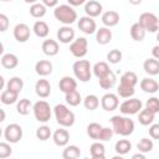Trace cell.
I'll use <instances>...</instances> for the list:
<instances>
[{
    "label": "cell",
    "instance_id": "cell-29",
    "mask_svg": "<svg viewBox=\"0 0 159 159\" xmlns=\"http://www.w3.org/2000/svg\"><path fill=\"white\" fill-rule=\"evenodd\" d=\"M145 30L143 29V26L139 24V22H135L130 26V37L134 40V41H143L144 37H145Z\"/></svg>",
    "mask_w": 159,
    "mask_h": 159
},
{
    "label": "cell",
    "instance_id": "cell-44",
    "mask_svg": "<svg viewBox=\"0 0 159 159\" xmlns=\"http://www.w3.org/2000/svg\"><path fill=\"white\" fill-rule=\"evenodd\" d=\"M122 57H123L122 52H120L119 50H117V48H113V50H111V51L107 53V60H108V62H109V63H113V65L119 63V62L122 61Z\"/></svg>",
    "mask_w": 159,
    "mask_h": 159
},
{
    "label": "cell",
    "instance_id": "cell-33",
    "mask_svg": "<svg viewBox=\"0 0 159 159\" xmlns=\"http://www.w3.org/2000/svg\"><path fill=\"white\" fill-rule=\"evenodd\" d=\"M132 149V143L128 139H119L116 145H114V150L118 155H125L127 153H129Z\"/></svg>",
    "mask_w": 159,
    "mask_h": 159
},
{
    "label": "cell",
    "instance_id": "cell-40",
    "mask_svg": "<svg viewBox=\"0 0 159 159\" xmlns=\"http://www.w3.org/2000/svg\"><path fill=\"white\" fill-rule=\"evenodd\" d=\"M102 129H103V127H102L99 123L93 122V123H89V124L87 125V134H88V137H89L91 139L98 140Z\"/></svg>",
    "mask_w": 159,
    "mask_h": 159
},
{
    "label": "cell",
    "instance_id": "cell-18",
    "mask_svg": "<svg viewBox=\"0 0 159 159\" xmlns=\"http://www.w3.org/2000/svg\"><path fill=\"white\" fill-rule=\"evenodd\" d=\"M101 20H102L104 26L113 27V26L118 25V22H119V14L114 10H109V11H106L102 14Z\"/></svg>",
    "mask_w": 159,
    "mask_h": 159
},
{
    "label": "cell",
    "instance_id": "cell-37",
    "mask_svg": "<svg viewBox=\"0 0 159 159\" xmlns=\"http://www.w3.org/2000/svg\"><path fill=\"white\" fill-rule=\"evenodd\" d=\"M24 88V81L20 77H11L6 83V89L14 91L16 93H20Z\"/></svg>",
    "mask_w": 159,
    "mask_h": 159
},
{
    "label": "cell",
    "instance_id": "cell-14",
    "mask_svg": "<svg viewBox=\"0 0 159 159\" xmlns=\"http://www.w3.org/2000/svg\"><path fill=\"white\" fill-rule=\"evenodd\" d=\"M52 139H53V143L57 145V147H66L70 142V133L67 129L63 128H58L53 132L52 134Z\"/></svg>",
    "mask_w": 159,
    "mask_h": 159
},
{
    "label": "cell",
    "instance_id": "cell-31",
    "mask_svg": "<svg viewBox=\"0 0 159 159\" xmlns=\"http://www.w3.org/2000/svg\"><path fill=\"white\" fill-rule=\"evenodd\" d=\"M154 118H155V113H153L148 108L142 109L139 112V116H138V120L142 125H150L154 122Z\"/></svg>",
    "mask_w": 159,
    "mask_h": 159
},
{
    "label": "cell",
    "instance_id": "cell-16",
    "mask_svg": "<svg viewBox=\"0 0 159 159\" xmlns=\"http://www.w3.org/2000/svg\"><path fill=\"white\" fill-rule=\"evenodd\" d=\"M35 92L41 98H47L51 94V84L47 80L41 78L35 83Z\"/></svg>",
    "mask_w": 159,
    "mask_h": 159
},
{
    "label": "cell",
    "instance_id": "cell-38",
    "mask_svg": "<svg viewBox=\"0 0 159 159\" xmlns=\"http://www.w3.org/2000/svg\"><path fill=\"white\" fill-rule=\"evenodd\" d=\"M65 99H66V103L70 104V106H72V107H76V106H78L82 102L81 93L77 89L71 91L68 93H65Z\"/></svg>",
    "mask_w": 159,
    "mask_h": 159
},
{
    "label": "cell",
    "instance_id": "cell-12",
    "mask_svg": "<svg viewBox=\"0 0 159 159\" xmlns=\"http://www.w3.org/2000/svg\"><path fill=\"white\" fill-rule=\"evenodd\" d=\"M14 37L17 42H26L29 39H30V27L26 25V24H17L15 27H14Z\"/></svg>",
    "mask_w": 159,
    "mask_h": 159
},
{
    "label": "cell",
    "instance_id": "cell-39",
    "mask_svg": "<svg viewBox=\"0 0 159 159\" xmlns=\"http://www.w3.org/2000/svg\"><path fill=\"white\" fill-rule=\"evenodd\" d=\"M83 106L88 111H96L99 106V98L96 94H87L83 99Z\"/></svg>",
    "mask_w": 159,
    "mask_h": 159
},
{
    "label": "cell",
    "instance_id": "cell-58",
    "mask_svg": "<svg viewBox=\"0 0 159 159\" xmlns=\"http://www.w3.org/2000/svg\"><path fill=\"white\" fill-rule=\"evenodd\" d=\"M157 40H158V42H159V30H158V32H157Z\"/></svg>",
    "mask_w": 159,
    "mask_h": 159
},
{
    "label": "cell",
    "instance_id": "cell-20",
    "mask_svg": "<svg viewBox=\"0 0 159 159\" xmlns=\"http://www.w3.org/2000/svg\"><path fill=\"white\" fill-rule=\"evenodd\" d=\"M58 88L61 92L63 93H68L71 91H75L77 89V81L73 78V77H70V76H65L60 80L58 82Z\"/></svg>",
    "mask_w": 159,
    "mask_h": 159
},
{
    "label": "cell",
    "instance_id": "cell-26",
    "mask_svg": "<svg viewBox=\"0 0 159 159\" xmlns=\"http://www.w3.org/2000/svg\"><path fill=\"white\" fill-rule=\"evenodd\" d=\"M89 153H91V157L93 159H104V157H106V148L98 140V142H94V143L91 144Z\"/></svg>",
    "mask_w": 159,
    "mask_h": 159
},
{
    "label": "cell",
    "instance_id": "cell-8",
    "mask_svg": "<svg viewBox=\"0 0 159 159\" xmlns=\"http://www.w3.org/2000/svg\"><path fill=\"white\" fill-rule=\"evenodd\" d=\"M88 51V41L84 37H78L73 40L70 45V52L76 58H82L87 55Z\"/></svg>",
    "mask_w": 159,
    "mask_h": 159
},
{
    "label": "cell",
    "instance_id": "cell-51",
    "mask_svg": "<svg viewBox=\"0 0 159 159\" xmlns=\"http://www.w3.org/2000/svg\"><path fill=\"white\" fill-rule=\"evenodd\" d=\"M67 2H68L71 6H81V5L86 4L87 1H86V0H67Z\"/></svg>",
    "mask_w": 159,
    "mask_h": 159
},
{
    "label": "cell",
    "instance_id": "cell-32",
    "mask_svg": "<svg viewBox=\"0 0 159 159\" xmlns=\"http://www.w3.org/2000/svg\"><path fill=\"white\" fill-rule=\"evenodd\" d=\"M109 71H111V68H109L108 63L104 62V61H99V62L94 63V66L92 67V72H93V75H94L97 78L103 77V76L107 75Z\"/></svg>",
    "mask_w": 159,
    "mask_h": 159
},
{
    "label": "cell",
    "instance_id": "cell-57",
    "mask_svg": "<svg viewBox=\"0 0 159 159\" xmlns=\"http://www.w3.org/2000/svg\"><path fill=\"white\" fill-rule=\"evenodd\" d=\"M24 1H25L26 4H31V5L35 4V2H37V0H24Z\"/></svg>",
    "mask_w": 159,
    "mask_h": 159
},
{
    "label": "cell",
    "instance_id": "cell-41",
    "mask_svg": "<svg viewBox=\"0 0 159 159\" xmlns=\"http://www.w3.org/2000/svg\"><path fill=\"white\" fill-rule=\"evenodd\" d=\"M153 147H154V143H153V140L149 139V138H142V139L139 140V143L137 144L138 152H142V153H144V154L152 152V150H153Z\"/></svg>",
    "mask_w": 159,
    "mask_h": 159
},
{
    "label": "cell",
    "instance_id": "cell-42",
    "mask_svg": "<svg viewBox=\"0 0 159 159\" xmlns=\"http://www.w3.org/2000/svg\"><path fill=\"white\" fill-rule=\"evenodd\" d=\"M52 135V132L50 129L48 125H40L37 129H36V138L45 142L47 139H50V137Z\"/></svg>",
    "mask_w": 159,
    "mask_h": 159
},
{
    "label": "cell",
    "instance_id": "cell-4",
    "mask_svg": "<svg viewBox=\"0 0 159 159\" xmlns=\"http://www.w3.org/2000/svg\"><path fill=\"white\" fill-rule=\"evenodd\" d=\"M73 75L81 82H88L92 77V67L87 60H77L72 66Z\"/></svg>",
    "mask_w": 159,
    "mask_h": 159
},
{
    "label": "cell",
    "instance_id": "cell-59",
    "mask_svg": "<svg viewBox=\"0 0 159 159\" xmlns=\"http://www.w3.org/2000/svg\"><path fill=\"white\" fill-rule=\"evenodd\" d=\"M1 1H12V0H1Z\"/></svg>",
    "mask_w": 159,
    "mask_h": 159
},
{
    "label": "cell",
    "instance_id": "cell-19",
    "mask_svg": "<svg viewBox=\"0 0 159 159\" xmlns=\"http://www.w3.org/2000/svg\"><path fill=\"white\" fill-rule=\"evenodd\" d=\"M52 68H53V66L48 60H40L35 65V71L41 77L50 76L52 73Z\"/></svg>",
    "mask_w": 159,
    "mask_h": 159
},
{
    "label": "cell",
    "instance_id": "cell-47",
    "mask_svg": "<svg viewBox=\"0 0 159 159\" xmlns=\"http://www.w3.org/2000/svg\"><path fill=\"white\" fill-rule=\"evenodd\" d=\"M114 132H113V128H108V127H103L102 132H101V135L98 138L99 142H107V140H111L112 137H113Z\"/></svg>",
    "mask_w": 159,
    "mask_h": 159
},
{
    "label": "cell",
    "instance_id": "cell-13",
    "mask_svg": "<svg viewBox=\"0 0 159 159\" xmlns=\"http://www.w3.org/2000/svg\"><path fill=\"white\" fill-rule=\"evenodd\" d=\"M57 40L61 43H70L75 40V30L70 25H65L57 30Z\"/></svg>",
    "mask_w": 159,
    "mask_h": 159
},
{
    "label": "cell",
    "instance_id": "cell-35",
    "mask_svg": "<svg viewBox=\"0 0 159 159\" xmlns=\"http://www.w3.org/2000/svg\"><path fill=\"white\" fill-rule=\"evenodd\" d=\"M81 157V149L77 145H66L62 152L63 159H77Z\"/></svg>",
    "mask_w": 159,
    "mask_h": 159
},
{
    "label": "cell",
    "instance_id": "cell-10",
    "mask_svg": "<svg viewBox=\"0 0 159 159\" xmlns=\"http://www.w3.org/2000/svg\"><path fill=\"white\" fill-rule=\"evenodd\" d=\"M77 26L86 35H92V34H94L97 31V24L93 20V17H91V16H82V17H80V20L77 22Z\"/></svg>",
    "mask_w": 159,
    "mask_h": 159
},
{
    "label": "cell",
    "instance_id": "cell-54",
    "mask_svg": "<svg viewBox=\"0 0 159 159\" xmlns=\"http://www.w3.org/2000/svg\"><path fill=\"white\" fill-rule=\"evenodd\" d=\"M132 5H139L140 2H142V0H128Z\"/></svg>",
    "mask_w": 159,
    "mask_h": 159
},
{
    "label": "cell",
    "instance_id": "cell-27",
    "mask_svg": "<svg viewBox=\"0 0 159 159\" xmlns=\"http://www.w3.org/2000/svg\"><path fill=\"white\" fill-rule=\"evenodd\" d=\"M98 81H99L101 88H103V89H111V88L116 84L117 77H116V75H114L112 71H109L107 75H104L103 77L98 78Z\"/></svg>",
    "mask_w": 159,
    "mask_h": 159
},
{
    "label": "cell",
    "instance_id": "cell-22",
    "mask_svg": "<svg viewBox=\"0 0 159 159\" xmlns=\"http://www.w3.org/2000/svg\"><path fill=\"white\" fill-rule=\"evenodd\" d=\"M139 86H140V89H143V92H145V93H155L159 91V83L150 77L143 78L140 81Z\"/></svg>",
    "mask_w": 159,
    "mask_h": 159
},
{
    "label": "cell",
    "instance_id": "cell-9",
    "mask_svg": "<svg viewBox=\"0 0 159 159\" xmlns=\"http://www.w3.org/2000/svg\"><path fill=\"white\" fill-rule=\"evenodd\" d=\"M4 138L6 139V142L9 143H19L22 138V128L21 125L16 124V123H11L9 125L5 127L4 129Z\"/></svg>",
    "mask_w": 159,
    "mask_h": 159
},
{
    "label": "cell",
    "instance_id": "cell-55",
    "mask_svg": "<svg viewBox=\"0 0 159 159\" xmlns=\"http://www.w3.org/2000/svg\"><path fill=\"white\" fill-rule=\"evenodd\" d=\"M0 113H1L0 122H4V120H5V111H4V109H0Z\"/></svg>",
    "mask_w": 159,
    "mask_h": 159
},
{
    "label": "cell",
    "instance_id": "cell-45",
    "mask_svg": "<svg viewBox=\"0 0 159 159\" xmlns=\"http://www.w3.org/2000/svg\"><path fill=\"white\" fill-rule=\"evenodd\" d=\"M145 108H148L149 111H152L153 113H159V98L157 97H152L149 99H147L145 102Z\"/></svg>",
    "mask_w": 159,
    "mask_h": 159
},
{
    "label": "cell",
    "instance_id": "cell-50",
    "mask_svg": "<svg viewBox=\"0 0 159 159\" xmlns=\"http://www.w3.org/2000/svg\"><path fill=\"white\" fill-rule=\"evenodd\" d=\"M41 1L46 7H56L58 4V0H41Z\"/></svg>",
    "mask_w": 159,
    "mask_h": 159
},
{
    "label": "cell",
    "instance_id": "cell-56",
    "mask_svg": "<svg viewBox=\"0 0 159 159\" xmlns=\"http://www.w3.org/2000/svg\"><path fill=\"white\" fill-rule=\"evenodd\" d=\"M0 83H1V84H0V88L2 89V88L5 87V81H4V77H2V76L0 77Z\"/></svg>",
    "mask_w": 159,
    "mask_h": 159
},
{
    "label": "cell",
    "instance_id": "cell-15",
    "mask_svg": "<svg viewBox=\"0 0 159 159\" xmlns=\"http://www.w3.org/2000/svg\"><path fill=\"white\" fill-rule=\"evenodd\" d=\"M102 10H103V6L99 1H96V0H88L86 4H84V12L87 16H91V17H97L102 14Z\"/></svg>",
    "mask_w": 159,
    "mask_h": 159
},
{
    "label": "cell",
    "instance_id": "cell-17",
    "mask_svg": "<svg viewBox=\"0 0 159 159\" xmlns=\"http://www.w3.org/2000/svg\"><path fill=\"white\" fill-rule=\"evenodd\" d=\"M41 48H42V52H43L46 56H50V57L56 56V55L58 53V51H60L58 42H57L56 40H52V39L45 40V41L42 42Z\"/></svg>",
    "mask_w": 159,
    "mask_h": 159
},
{
    "label": "cell",
    "instance_id": "cell-30",
    "mask_svg": "<svg viewBox=\"0 0 159 159\" xmlns=\"http://www.w3.org/2000/svg\"><path fill=\"white\" fill-rule=\"evenodd\" d=\"M17 98H19V93L10 89H4L0 94V101L2 104H14L17 102Z\"/></svg>",
    "mask_w": 159,
    "mask_h": 159
},
{
    "label": "cell",
    "instance_id": "cell-24",
    "mask_svg": "<svg viewBox=\"0 0 159 159\" xmlns=\"http://www.w3.org/2000/svg\"><path fill=\"white\" fill-rule=\"evenodd\" d=\"M32 31H34V34H35L37 37H40V39H45V37H47L48 34H50L48 25H47L45 21H42V20H37V21L34 24Z\"/></svg>",
    "mask_w": 159,
    "mask_h": 159
},
{
    "label": "cell",
    "instance_id": "cell-25",
    "mask_svg": "<svg viewBox=\"0 0 159 159\" xmlns=\"http://www.w3.org/2000/svg\"><path fill=\"white\" fill-rule=\"evenodd\" d=\"M19 65V58L14 53H4L1 56V66L6 70H14Z\"/></svg>",
    "mask_w": 159,
    "mask_h": 159
},
{
    "label": "cell",
    "instance_id": "cell-49",
    "mask_svg": "<svg viewBox=\"0 0 159 159\" xmlns=\"http://www.w3.org/2000/svg\"><path fill=\"white\" fill-rule=\"evenodd\" d=\"M9 27V19L5 14H0V31L5 32Z\"/></svg>",
    "mask_w": 159,
    "mask_h": 159
},
{
    "label": "cell",
    "instance_id": "cell-21",
    "mask_svg": "<svg viewBox=\"0 0 159 159\" xmlns=\"http://www.w3.org/2000/svg\"><path fill=\"white\" fill-rule=\"evenodd\" d=\"M112 40V31L109 30V27L104 26V27H99L96 31V41L99 45H107Z\"/></svg>",
    "mask_w": 159,
    "mask_h": 159
},
{
    "label": "cell",
    "instance_id": "cell-2",
    "mask_svg": "<svg viewBox=\"0 0 159 159\" xmlns=\"http://www.w3.org/2000/svg\"><path fill=\"white\" fill-rule=\"evenodd\" d=\"M53 16L57 21L63 25H71L77 20V12L73 10V6L70 4L58 5L53 10Z\"/></svg>",
    "mask_w": 159,
    "mask_h": 159
},
{
    "label": "cell",
    "instance_id": "cell-23",
    "mask_svg": "<svg viewBox=\"0 0 159 159\" xmlns=\"http://www.w3.org/2000/svg\"><path fill=\"white\" fill-rule=\"evenodd\" d=\"M143 70L149 76H157V75H159V60H157L154 57L147 58L144 61V63H143Z\"/></svg>",
    "mask_w": 159,
    "mask_h": 159
},
{
    "label": "cell",
    "instance_id": "cell-46",
    "mask_svg": "<svg viewBox=\"0 0 159 159\" xmlns=\"http://www.w3.org/2000/svg\"><path fill=\"white\" fill-rule=\"evenodd\" d=\"M11 154H12V148L10 147L9 142H7V143L1 142V143H0V159L9 158Z\"/></svg>",
    "mask_w": 159,
    "mask_h": 159
},
{
    "label": "cell",
    "instance_id": "cell-36",
    "mask_svg": "<svg viewBox=\"0 0 159 159\" xmlns=\"http://www.w3.org/2000/svg\"><path fill=\"white\" fill-rule=\"evenodd\" d=\"M46 6L42 2H35L30 6V15L35 19H41L46 15Z\"/></svg>",
    "mask_w": 159,
    "mask_h": 159
},
{
    "label": "cell",
    "instance_id": "cell-3",
    "mask_svg": "<svg viewBox=\"0 0 159 159\" xmlns=\"http://www.w3.org/2000/svg\"><path fill=\"white\" fill-rule=\"evenodd\" d=\"M53 114L56 118V122L65 128H70L75 124V113L68 109L67 106L65 104H56L53 108Z\"/></svg>",
    "mask_w": 159,
    "mask_h": 159
},
{
    "label": "cell",
    "instance_id": "cell-43",
    "mask_svg": "<svg viewBox=\"0 0 159 159\" xmlns=\"http://www.w3.org/2000/svg\"><path fill=\"white\" fill-rule=\"evenodd\" d=\"M134 87H129V86H124V84H120L118 86L117 88V94L122 98H130L133 94H134Z\"/></svg>",
    "mask_w": 159,
    "mask_h": 159
},
{
    "label": "cell",
    "instance_id": "cell-28",
    "mask_svg": "<svg viewBox=\"0 0 159 159\" xmlns=\"http://www.w3.org/2000/svg\"><path fill=\"white\" fill-rule=\"evenodd\" d=\"M119 83L124 86H129V87H135V84L138 83V76L132 71H127L120 76Z\"/></svg>",
    "mask_w": 159,
    "mask_h": 159
},
{
    "label": "cell",
    "instance_id": "cell-53",
    "mask_svg": "<svg viewBox=\"0 0 159 159\" xmlns=\"http://www.w3.org/2000/svg\"><path fill=\"white\" fill-rule=\"evenodd\" d=\"M132 158H133V159H138V158H139V159H145V154L142 153V152H139V153H137V154H133Z\"/></svg>",
    "mask_w": 159,
    "mask_h": 159
},
{
    "label": "cell",
    "instance_id": "cell-52",
    "mask_svg": "<svg viewBox=\"0 0 159 159\" xmlns=\"http://www.w3.org/2000/svg\"><path fill=\"white\" fill-rule=\"evenodd\" d=\"M152 55H153L154 58L159 60V45H157V46H154V47L152 48Z\"/></svg>",
    "mask_w": 159,
    "mask_h": 159
},
{
    "label": "cell",
    "instance_id": "cell-7",
    "mask_svg": "<svg viewBox=\"0 0 159 159\" xmlns=\"http://www.w3.org/2000/svg\"><path fill=\"white\" fill-rule=\"evenodd\" d=\"M142 107H143V103L140 99L138 98H128L125 99L123 103H120L119 106V111L122 114H125V116H133V114H137L142 111Z\"/></svg>",
    "mask_w": 159,
    "mask_h": 159
},
{
    "label": "cell",
    "instance_id": "cell-6",
    "mask_svg": "<svg viewBox=\"0 0 159 159\" xmlns=\"http://www.w3.org/2000/svg\"><path fill=\"white\" fill-rule=\"evenodd\" d=\"M138 22L148 32H157L159 30V19L153 12H143V14H140Z\"/></svg>",
    "mask_w": 159,
    "mask_h": 159
},
{
    "label": "cell",
    "instance_id": "cell-5",
    "mask_svg": "<svg viewBox=\"0 0 159 159\" xmlns=\"http://www.w3.org/2000/svg\"><path fill=\"white\" fill-rule=\"evenodd\" d=\"M32 112H34L35 119L40 123H47L51 119V116H52V111H51L50 104L46 101H42V99L37 101L34 104Z\"/></svg>",
    "mask_w": 159,
    "mask_h": 159
},
{
    "label": "cell",
    "instance_id": "cell-11",
    "mask_svg": "<svg viewBox=\"0 0 159 159\" xmlns=\"http://www.w3.org/2000/svg\"><path fill=\"white\" fill-rule=\"evenodd\" d=\"M118 106H119V99H118V96L114 93H106L101 98V107L107 112L116 111Z\"/></svg>",
    "mask_w": 159,
    "mask_h": 159
},
{
    "label": "cell",
    "instance_id": "cell-1",
    "mask_svg": "<svg viewBox=\"0 0 159 159\" xmlns=\"http://www.w3.org/2000/svg\"><path fill=\"white\" fill-rule=\"evenodd\" d=\"M113 132L122 137H128L134 132V122L129 117L113 116L111 118Z\"/></svg>",
    "mask_w": 159,
    "mask_h": 159
},
{
    "label": "cell",
    "instance_id": "cell-48",
    "mask_svg": "<svg viewBox=\"0 0 159 159\" xmlns=\"http://www.w3.org/2000/svg\"><path fill=\"white\" fill-rule=\"evenodd\" d=\"M148 132H149L150 138L159 139V123H155V124L152 123L150 127H149V129H148Z\"/></svg>",
    "mask_w": 159,
    "mask_h": 159
},
{
    "label": "cell",
    "instance_id": "cell-34",
    "mask_svg": "<svg viewBox=\"0 0 159 159\" xmlns=\"http://www.w3.org/2000/svg\"><path fill=\"white\" fill-rule=\"evenodd\" d=\"M32 107H34V104L31 103L30 99L22 98V99H20V101L17 102V104H16V111H17V113L21 114V116H27V114L30 113V111L32 109Z\"/></svg>",
    "mask_w": 159,
    "mask_h": 159
}]
</instances>
